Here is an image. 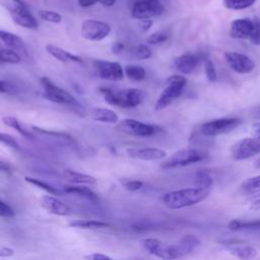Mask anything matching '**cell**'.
Masks as SVG:
<instances>
[{"label":"cell","instance_id":"1","mask_svg":"<svg viewBox=\"0 0 260 260\" xmlns=\"http://www.w3.org/2000/svg\"><path fill=\"white\" fill-rule=\"evenodd\" d=\"M209 193V189L196 186L194 188H185L167 192L162 196L161 200L168 208L181 209L198 204L199 202L206 199Z\"/></svg>","mask_w":260,"mask_h":260},{"label":"cell","instance_id":"2","mask_svg":"<svg viewBox=\"0 0 260 260\" xmlns=\"http://www.w3.org/2000/svg\"><path fill=\"white\" fill-rule=\"evenodd\" d=\"M100 92L103 94L104 100L108 104L126 109L139 106L145 98V92L135 87L122 88L120 90H113L109 87H101Z\"/></svg>","mask_w":260,"mask_h":260},{"label":"cell","instance_id":"3","mask_svg":"<svg viewBox=\"0 0 260 260\" xmlns=\"http://www.w3.org/2000/svg\"><path fill=\"white\" fill-rule=\"evenodd\" d=\"M187 79L182 74H174L167 79V86L158 95L155 103V110H162L170 106L183 92Z\"/></svg>","mask_w":260,"mask_h":260},{"label":"cell","instance_id":"4","mask_svg":"<svg viewBox=\"0 0 260 260\" xmlns=\"http://www.w3.org/2000/svg\"><path fill=\"white\" fill-rule=\"evenodd\" d=\"M205 157V154L195 148H184L175 151L171 156L162 161L160 167L162 169H175L186 167L195 162L202 160Z\"/></svg>","mask_w":260,"mask_h":260},{"label":"cell","instance_id":"5","mask_svg":"<svg viewBox=\"0 0 260 260\" xmlns=\"http://www.w3.org/2000/svg\"><path fill=\"white\" fill-rule=\"evenodd\" d=\"M242 121L239 118H219L208 121L202 124L200 132L204 136L213 137L220 134L232 132L241 125Z\"/></svg>","mask_w":260,"mask_h":260},{"label":"cell","instance_id":"6","mask_svg":"<svg viewBox=\"0 0 260 260\" xmlns=\"http://www.w3.org/2000/svg\"><path fill=\"white\" fill-rule=\"evenodd\" d=\"M116 128L128 135L137 136V137H148L156 134L160 129L157 126L146 124L136 119H123L118 123Z\"/></svg>","mask_w":260,"mask_h":260},{"label":"cell","instance_id":"7","mask_svg":"<svg viewBox=\"0 0 260 260\" xmlns=\"http://www.w3.org/2000/svg\"><path fill=\"white\" fill-rule=\"evenodd\" d=\"M40 81L44 88L43 96L46 100L51 101L53 103L61 104V105H71V106L77 105V101L72 94H70L65 89L54 84L52 80H50L49 78L42 77Z\"/></svg>","mask_w":260,"mask_h":260},{"label":"cell","instance_id":"8","mask_svg":"<svg viewBox=\"0 0 260 260\" xmlns=\"http://www.w3.org/2000/svg\"><path fill=\"white\" fill-rule=\"evenodd\" d=\"M111 32V26L102 20L85 19L81 24V36L91 42H99L106 39Z\"/></svg>","mask_w":260,"mask_h":260},{"label":"cell","instance_id":"9","mask_svg":"<svg viewBox=\"0 0 260 260\" xmlns=\"http://www.w3.org/2000/svg\"><path fill=\"white\" fill-rule=\"evenodd\" d=\"M13 7L10 8V16L14 23L25 28H37L38 20L30 13L28 6L22 0H12Z\"/></svg>","mask_w":260,"mask_h":260},{"label":"cell","instance_id":"10","mask_svg":"<svg viewBox=\"0 0 260 260\" xmlns=\"http://www.w3.org/2000/svg\"><path fill=\"white\" fill-rule=\"evenodd\" d=\"M260 153V138H243L237 141L231 148V154L236 160L250 158Z\"/></svg>","mask_w":260,"mask_h":260},{"label":"cell","instance_id":"11","mask_svg":"<svg viewBox=\"0 0 260 260\" xmlns=\"http://www.w3.org/2000/svg\"><path fill=\"white\" fill-rule=\"evenodd\" d=\"M164 12V6L159 1L138 0L131 8V16L134 19H145L155 17Z\"/></svg>","mask_w":260,"mask_h":260},{"label":"cell","instance_id":"12","mask_svg":"<svg viewBox=\"0 0 260 260\" xmlns=\"http://www.w3.org/2000/svg\"><path fill=\"white\" fill-rule=\"evenodd\" d=\"M93 64L98 75L103 79L117 81L123 79L124 77L125 72L119 62L108 60H95Z\"/></svg>","mask_w":260,"mask_h":260},{"label":"cell","instance_id":"13","mask_svg":"<svg viewBox=\"0 0 260 260\" xmlns=\"http://www.w3.org/2000/svg\"><path fill=\"white\" fill-rule=\"evenodd\" d=\"M224 59L229 66L237 73H250L255 68V63L247 55L238 52H225Z\"/></svg>","mask_w":260,"mask_h":260},{"label":"cell","instance_id":"14","mask_svg":"<svg viewBox=\"0 0 260 260\" xmlns=\"http://www.w3.org/2000/svg\"><path fill=\"white\" fill-rule=\"evenodd\" d=\"M201 57L193 53H184L172 60L171 67L181 74H191L197 68Z\"/></svg>","mask_w":260,"mask_h":260},{"label":"cell","instance_id":"15","mask_svg":"<svg viewBox=\"0 0 260 260\" xmlns=\"http://www.w3.org/2000/svg\"><path fill=\"white\" fill-rule=\"evenodd\" d=\"M141 245L150 255L162 259H173L172 245H165L161 241L153 238L141 240Z\"/></svg>","mask_w":260,"mask_h":260},{"label":"cell","instance_id":"16","mask_svg":"<svg viewBox=\"0 0 260 260\" xmlns=\"http://www.w3.org/2000/svg\"><path fill=\"white\" fill-rule=\"evenodd\" d=\"M129 157L140 160H158L167 156V152L156 147H130L126 149Z\"/></svg>","mask_w":260,"mask_h":260},{"label":"cell","instance_id":"17","mask_svg":"<svg viewBox=\"0 0 260 260\" xmlns=\"http://www.w3.org/2000/svg\"><path fill=\"white\" fill-rule=\"evenodd\" d=\"M40 204L46 211L55 215L66 216L72 212L71 208L66 203L62 202L52 194L42 196L40 198Z\"/></svg>","mask_w":260,"mask_h":260},{"label":"cell","instance_id":"18","mask_svg":"<svg viewBox=\"0 0 260 260\" xmlns=\"http://www.w3.org/2000/svg\"><path fill=\"white\" fill-rule=\"evenodd\" d=\"M253 28V20L250 18H238L232 21L230 35L233 39L247 40Z\"/></svg>","mask_w":260,"mask_h":260},{"label":"cell","instance_id":"19","mask_svg":"<svg viewBox=\"0 0 260 260\" xmlns=\"http://www.w3.org/2000/svg\"><path fill=\"white\" fill-rule=\"evenodd\" d=\"M224 244L228 246V250L234 256L240 259H252L257 255V250L250 246L246 245L239 241H226Z\"/></svg>","mask_w":260,"mask_h":260},{"label":"cell","instance_id":"20","mask_svg":"<svg viewBox=\"0 0 260 260\" xmlns=\"http://www.w3.org/2000/svg\"><path fill=\"white\" fill-rule=\"evenodd\" d=\"M229 229L233 232H243L254 236H260V219L259 220H241L233 219L229 223Z\"/></svg>","mask_w":260,"mask_h":260},{"label":"cell","instance_id":"21","mask_svg":"<svg viewBox=\"0 0 260 260\" xmlns=\"http://www.w3.org/2000/svg\"><path fill=\"white\" fill-rule=\"evenodd\" d=\"M46 51L47 53H49L52 57H54L55 59H57L58 61L60 62H63V63H67V62H75V63H83L82 59L77 56V55H74L60 47H57L55 45H51V44H48L46 45Z\"/></svg>","mask_w":260,"mask_h":260},{"label":"cell","instance_id":"22","mask_svg":"<svg viewBox=\"0 0 260 260\" xmlns=\"http://www.w3.org/2000/svg\"><path fill=\"white\" fill-rule=\"evenodd\" d=\"M64 192L68 194H73L79 197H82L92 203H98L100 201L99 196L96 193H94L91 189L83 186H65L64 187Z\"/></svg>","mask_w":260,"mask_h":260},{"label":"cell","instance_id":"23","mask_svg":"<svg viewBox=\"0 0 260 260\" xmlns=\"http://www.w3.org/2000/svg\"><path fill=\"white\" fill-rule=\"evenodd\" d=\"M63 177L70 183L73 184H88L93 185L96 183V179L90 175L82 174L73 170H64Z\"/></svg>","mask_w":260,"mask_h":260},{"label":"cell","instance_id":"24","mask_svg":"<svg viewBox=\"0 0 260 260\" xmlns=\"http://www.w3.org/2000/svg\"><path fill=\"white\" fill-rule=\"evenodd\" d=\"M91 118L98 122H103V123H117L119 120L118 115L106 108H95L91 111Z\"/></svg>","mask_w":260,"mask_h":260},{"label":"cell","instance_id":"25","mask_svg":"<svg viewBox=\"0 0 260 260\" xmlns=\"http://www.w3.org/2000/svg\"><path fill=\"white\" fill-rule=\"evenodd\" d=\"M0 39L2 43L7 46L8 48L14 49V50H22L24 48L23 41L15 34L6 31L4 29L0 30Z\"/></svg>","mask_w":260,"mask_h":260},{"label":"cell","instance_id":"26","mask_svg":"<svg viewBox=\"0 0 260 260\" xmlns=\"http://www.w3.org/2000/svg\"><path fill=\"white\" fill-rule=\"evenodd\" d=\"M70 228H76V229H83V230H96V229H103L110 226L107 222L95 220V219H75L68 223Z\"/></svg>","mask_w":260,"mask_h":260},{"label":"cell","instance_id":"27","mask_svg":"<svg viewBox=\"0 0 260 260\" xmlns=\"http://www.w3.org/2000/svg\"><path fill=\"white\" fill-rule=\"evenodd\" d=\"M200 240L195 235H185L178 243V246L182 252V255L185 256L200 246Z\"/></svg>","mask_w":260,"mask_h":260},{"label":"cell","instance_id":"28","mask_svg":"<svg viewBox=\"0 0 260 260\" xmlns=\"http://www.w3.org/2000/svg\"><path fill=\"white\" fill-rule=\"evenodd\" d=\"M2 122H3L4 125L16 130L24 138H27V139H34L35 138L32 133H30L29 131L24 129L21 126L20 122L15 117H13V116H4V117H2Z\"/></svg>","mask_w":260,"mask_h":260},{"label":"cell","instance_id":"29","mask_svg":"<svg viewBox=\"0 0 260 260\" xmlns=\"http://www.w3.org/2000/svg\"><path fill=\"white\" fill-rule=\"evenodd\" d=\"M0 61L8 64H18L21 61L20 55L11 48H1L0 50Z\"/></svg>","mask_w":260,"mask_h":260},{"label":"cell","instance_id":"30","mask_svg":"<svg viewBox=\"0 0 260 260\" xmlns=\"http://www.w3.org/2000/svg\"><path fill=\"white\" fill-rule=\"evenodd\" d=\"M195 184L197 187L200 188H205V189H209L212 187L213 185V179L211 177V175L204 170H198L195 173Z\"/></svg>","mask_w":260,"mask_h":260},{"label":"cell","instance_id":"31","mask_svg":"<svg viewBox=\"0 0 260 260\" xmlns=\"http://www.w3.org/2000/svg\"><path fill=\"white\" fill-rule=\"evenodd\" d=\"M126 76L132 81H141L145 78L146 72L143 67L138 65H127L124 68Z\"/></svg>","mask_w":260,"mask_h":260},{"label":"cell","instance_id":"32","mask_svg":"<svg viewBox=\"0 0 260 260\" xmlns=\"http://www.w3.org/2000/svg\"><path fill=\"white\" fill-rule=\"evenodd\" d=\"M241 190L246 194H254L260 192V175L249 178L241 185Z\"/></svg>","mask_w":260,"mask_h":260},{"label":"cell","instance_id":"33","mask_svg":"<svg viewBox=\"0 0 260 260\" xmlns=\"http://www.w3.org/2000/svg\"><path fill=\"white\" fill-rule=\"evenodd\" d=\"M24 179H25V181H26L27 183H29V184H31V185H35V186H37V187L43 189L44 191L48 192L49 194L57 195V196H58V195H61V192H60L56 187H54L53 185H51V184H49V183H47V182H44V181H42V180H40V179L31 178V177H25Z\"/></svg>","mask_w":260,"mask_h":260},{"label":"cell","instance_id":"34","mask_svg":"<svg viewBox=\"0 0 260 260\" xmlns=\"http://www.w3.org/2000/svg\"><path fill=\"white\" fill-rule=\"evenodd\" d=\"M256 0H222V5L230 10H242L252 6Z\"/></svg>","mask_w":260,"mask_h":260},{"label":"cell","instance_id":"35","mask_svg":"<svg viewBox=\"0 0 260 260\" xmlns=\"http://www.w3.org/2000/svg\"><path fill=\"white\" fill-rule=\"evenodd\" d=\"M131 55L138 60H146L152 56V51L147 45L139 44L131 49Z\"/></svg>","mask_w":260,"mask_h":260},{"label":"cell","instance_id":"36","mask_svg":"<svg viewBox=\"0 0 260 260\" xmlns=\"http://www.w3.org/2000/svg\"><path fill=\"white\" fill-rule=\"evenodd\" d=\"M39 16L44 21L52 22V23H59L62 20V16L60 13L53 10H48V9H41L39 11Z\"/></svg>","mask_w":260,"mask_h":260},{"label":"cell","instance_id":"37","mask_svg":"<svg viewBox=\"0 0 260 260\" xmlns=\"http://www.w3.org/2000/svg\"><path fill=\"white\" fill-rule=\"evenodd\" d=\"M169 39V35L166 31L158 30L155 32H152L146 38V44L148 45H158L164 42H166Z\"/></svg>","mask_w":260,"mask_h":260},{"label":"cell","instance_id":"38","mask_svg":"<svg viewBox=\"0 0 260 260\" xmlns=\"http://www.w3.org/2000/svg\"><path fill=\"white\" fill-rule=\"evenodd\" d=\"M253 28L250 35V42L256 46L260 45V18L254 17L253 19Z\"/></svg>","mask_w":260,"mask_h":260},{"label":"cell","instance_id":"39","mask_svg":"<svg viewBox=\"0 0 260 260\" xmlns=\"http://www.w3.org/2000/svg\"><path fill=\"white\" fill-rule=\"evenodd\" d=\"M203 64H204V71L207 79L211 82H214L217 78V74H216V70L213 62L209 58H204Z\"/></svg>","mask_w":260,"mask_h":260},{"label":"cell","instance_id":"40","mask_svg":"<svg viewBox=\"0 0 260 260\" xmlns=\"http://www.w3.org/2000/svg\"><path fill=\"white\" fill-rule=\"evenodd\" d=\"M121 183L123 187L128 191H138L143 187V182L139 180H131V179H121Z\"/></svg>","mask_w":260,"mask_h":260},{"label":"cell","instance_id":"41","mask_svg":"<svg viewBox=\"0 0 260 260\" xmlns=\"http://www.w3.org/2000/svg\"><path fill=\"white\" fill-rule=\"evenodd\" d=\"M31 129L40 134H45V135H51V136H54V137H58V138H64V139H72L71 136L67 133H63V132H56V131H51V130H46V129H43V128H39V127H36V126H32Z\"/></svg>","mask_w":260,"mask_h":260},{"label":"cell","instance_id":"42","mask_svg":"<svg viewBox=\"0 0 260 260\" xmlns=\"http://www.w3.org/2000/svg\"><path fill=\"white\" fill-rule=\"evenodd\" d=\"M0 139H1V142L3 144H5V145H7V146H9V147H11L13 149H19V144L17 143L16 139L13 136L2 132L0 134Z\"/></svg>","mask_w":260,"mask_h":260},{"label":"cell","instance_id":"43","mask_svg":"<svg viewBox=\"0 0 260 260\" xmlns=\"http://www.w3.org/2000/svg\"><path fill=\"white\" fill-rule=\"evenodd\" d=\"M0 215H1V217L11 218L15 215V212L6 202L1 200L0 201Z\"/></svg>","mask_w":260,"mask_h":260},{"label":"cell","instance_id":"44","mask_svg":"<svg viewBox=\"0 0 260 260\" xmlns=\"http://www.w3.org/2000/svg\"><path fill=\"white\" fill-rule=\"evenodd\" d=\"M0 91L2 93H12L16 91V87L13 83L6 80H0Z\"/></svg>","mask_w":260,"mask_h":260},{"label":"cell","instance_id":"45","mask_svg":"<svg viewBox=\"0 0 260 260\" xmlns=\"http://www.w3.org/2000/svg\"><path fill=\"white\" fill-rule=\"evenodd\" d=\"M152 24H153V21L151 20V18L140 19L138 22V27H139L140 31L146 32L147 30H149V28L152 26Z\"/></svg>","mask_w":260,"mask_h":260},{"label":"cell","instance_id":"46","mask_svg":"<svg viewBox=\"0 0 260 260\" xmlns=\"http://www.w3.org/2000/svg\"><path fill=\"white\" fill-rule=\"evenodd\" d=\"M85 259H91V260H111L112 258L106 254L102 253H92L84 257Z\"/></svg>","mask_w":260,"mask_h":260},{"label":"cell","instance_id":"47","mask_svg":"<svg viewBox=\"0 0 260 260\" xmlns=\"http://www.w3.org/2000/svg\"><path fill=\"white\" fill-rule=\"evenodd\" d=\"M250 209L252 210H260V194L254 197L250 202Z\"/></svg>","mask_w":260,"mask_h":260},{"label":"cell","instance_id":"48","mask_svg":"<svg viewBox=\"0 0 260 260\" xmlns=\"http://www.w3.org/2000/svg\"><path fill=\"white\" fill-rule=\"evenodd\" d=\"M78 5L83 8H88L98 3V0H77Z\"/></svg>","mask_w":260,"mask_h":260},{"label":"cell","instance_id":"49","mask_svg":"<svg viewBox=\"0 0 260 260\" xmlns=\"http://www.w3.org/2000/svg\"><path fill=\"white\" fill-rule=\"evenodd\" d=\"M0 170L3 172V173H5V174H7V175H11V166L8 164V162H6V161H4V160H0Z\"/></svg>","mask_w":260,"mask_h":260},{"label":"cell","instance_id":"50","mask_svg":"<svg viewBox=\"0 0 260 260\" xmlns=\"http://www.w3.org/2000/svg\"><path fill=\"white\" fill-rule=\"evenodd\" d=\"M14 254L13 249L8 248V247H2L0 249V257H10Z\"/></svg>","mask_w":260,"mask_h":260},{"label":"cell","instance_id":"51","mask_svg":"<svg viewBox=\"0 0 260 260\" xmlns=\"http://www.w3.org/2000/svg\"><path fill=\"white\" fill-rule=\"evenodd\" d=\"M124 49V45L121 43V42H116L112 45V52L114 54H119L123 51Z\"/></svg>","mask_w":260,"mask_h":260},{"label":"cell","instance_id":"52","mask_svg":"<svg viewBox=\"0 0 260 260\" xmlns=\"http://www.w3.org/2000/svg\"><path fill=\"white\" fill-rule=\"evenodd\" d=\"M252 133H253L254 137L260 138V122L254 123L252 125Z\"/></svg>","mask_w":260,"mask_h":260},{"label":"cell","instance_id":"53","mask_svg":"<svg viewBox=\"0 0 260 260\" xmlns=\"http://www.w3.org/2000/svg\"><path fill=\"white\" fill-rule=\"evenodd\" d=\"M99 3H101L103 6L106 7H112L116 3V0H98Z\"/></svg>","mask_w":260,"mask_h":260},{"label":"cell","instance_id":"54","mask_svg":"<svg viewBox=\"0 0 260 260\" xmlns=\"http://www.w3.org/2000/svg\"><path fill=\"white\" fill-rule=\"evenodd\" d=\"M255 116L260 119V107L256 109V111H255Z\"/></svg>","mask_w":260,"mask_h":260},{"label":"cell","instance_id":"55","mask_svg":"<svg viewBox=\"0 0 260 260\" xmlns=\"http://www.w3.org/2000/svg\"><path fill=\"white\" fill-rule=\"evenodd\" d=\"M255 166H256L257 168H260V159H259V160L256 162V165H255Z\"/></svg>","mask_w":260,"mask_h":260},{"label":"cell","instance_id":"56","mask_svg":"<svg viewBox=\"0 0 260 260\" xmlns=\"http://www.w3.org/2000/svg\"><path fill=\"white\" fill-rule=\"evenodd\" d=\"M152 1H159V0H152Z\"/></svg>","mask_w":260,"mask_h":260}]
</instances>
